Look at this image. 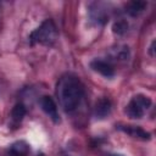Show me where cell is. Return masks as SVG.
Here are the masks:
<instances>
[{
  "label": "cell",
  "mask_w": 156,
  "mask_h": 156,
  "mask_svg": "<svg viewBox=\"0 0 156 156\" xmlns=\"http://www.w3.org/2000/svg\"><path fill=\"white\" fill-rule=\"evenodd\" d=\"M27 113V108L23 104H16L13 107H12V111H11V117L15 122H21L23 119V117L26 116Z\"/></svg>",
  "instance_id": "8fae6325"
},
{
  "label": "cell",
  "mask_w": 156,
  "mask_h": 156,
  "mask_svg": "<svg viewBox=\"0 0 156 156\" xmlns=\"http://www.w3.org/2000/svg\"><path fill=\"white\" fill-rule=\"evenodd\" d=\"M28 152H29V145L23 140L15 141L9 147V154L11 156H27Z\"/></svg>",
  "instance_id": "9c48e42d"
},
{
  "label": "cell",
  "mask_w": 156,
  "mask_h": 156,
  "mask_svg": "<svg viewBox=\"0 0 156 156\" xmlns=\"http://www.w3.org/2000/svg\"><path fill=\"white\" fill-rule=\"evenodd\" d=\"M154 48H155V40H154V41L151 43V46H150V50H149V51H150V55H151V56H154Z\"/></svg>",
  "instance_id": "4fadbf2b"
},
{
  "label": "cell",
  "mask_w": 156,
  "mask_h": 156,
  "mask_svg": "<svg viewBox=\"0 0 156 156\" xmlns=\"http://www.w3.org/2000/svg\"><path fill=\"white\" fill-rule=\"evenodd\" d=\"M146 7V2L145 1H140V0H136V1H130L127 4L126 6V12L130 16H138L139 13H141Z\"/></svg>",
  "instance_id": "30bf717a"
},
{
  "label": "cell",
  "mask_w": 156,
  "mask_h": 156,
  "mask_svg": "<svg viewBox=\"0 0 156 156\" xmlns=\"http://www.w3.org/2000/svg\"><path fill=\"white\" fill-rule=\"evenodd\" d=\"M40 107L41 110L52 119L54 123H58L60 122V116H58V111H57V105L55 104L54 99L51 96L44 95L40 99Z\"/></svg>",
  "instance_id": "277c9868"
},
{
  "label": "cell",
  "mask_w": 156,
  "mask_h": 156,
  "mask_svg": "<svg viewBox=\"0 0 156 156\" xmlns=\"http://www.w3.org/2000/svg\"><path fill=\"white\" fill-rule=\"evenodd\" d=\"M90 17L93 21H95L98 24H104L108 21V13L105 7V4L102 2H95L90 7Z\"/></svg>",
  "instance_id": "5b68a950"
},
{
  "label": "cell",
  "mask_w": 156,
  "mask_h": 156,
  "mask_svg": "<svg viewBox=\"0 0 156 156\" xmlns=\"http://www.w3.org/2000/svg\"><path fill=\"white\" fill-rule=\"evenodd\" d=\"M112 30L115 34L117 35H123L127 30H128V22L124 21V20H119V21H116L112 26Z\"/></svg>",
  "instance_id": "7c38bea8"
},
{
  "label": "cell",
  "mask_w": 156,
  "mask_h": 156,
  "mask_svg": "<svg viewBox=\"0 0 156 156\" xmlns=\"http://www.w3.org/2000/svg\"><path fill=\"white\" fill-rule=\"evenodd\" d=\"M90 67L100 73L101 76L106 77V78H110V77H113L115 76V68L112 65H110L107 61H104V60H99V58H95L90 62Z\"/></svg>",
  "instance_id": "8992f818"
},
{
  "label": "cell",
  "mask_w": 156,
  "mask_h": 156,
  "mask_svg": "<svg viewBox=\"0 0 156 156\" xmlns=\"http://www.w3.org/2000/svg\"><path fill=\"white\" fill-rule=\"evenodd\" d=\"M108 156H123V155H121V154H110Z\"/></svg>",
  "instance_id": "5bb4252c"
},
{
  "label": "cell",
  "mask_w": 156,
  "mask_h": 156,
  "mask_svg": "<svg viewBox=\"0 0 156 156\" xmlns=\"http://www.w3.org/2000/svg\"><path fill=\"white\" fill-rule=\"evenodd\" d=\"M116 128L118 130H122V132L129 134L130 136L140 139V140H150V138H151L149 132L144 130L143 128H140L138 126H122V124H118V126H116Z\"/></svg>",
  "instance_id": "52a82bcc"
},
{
  "label": "cell",
  "mask_w": 156,
  "mask_h": 156,
  "mask_svg": "<svg viewBox=\"0 0 156 156\" xmlns=\"http://www.w3.org/2000/svg\"><path fill=\"white\" fill-rule=\"evenodd\" d=\"M152 101L150 98L145 96V95H135L129 104L127 105L126 112L130 118H141L145 113V111L151 106Z\"/></svg>",
  "instance_id": "3957f363"
},
{
  "label": "cell",
  "mask_w": 156,
  "mask_h": 156,
  "mask_svg": "<svg viewBox=\"0 0 156 156\" xmlns=\"http://www.w3.org/2000/svg\"><path fill=\"white\" fill-rule=\"evenodd\" d=\"M56 94L65 111L71 112L78 107L84 94V88L78 77L68 73L58 79L56 85Z\"/></svg>",
  "instance_id": "6da1fadb"
},
{
  "label": "cell",
  "mask_w": 156,
  "mask_h": 156,
  "mask_svg": "<svg viewBox=\"0 0 156 156\" xmlns=\"http://www.w3.org/2000/svg\"><path fill=\"white\" fill-rule=\"evenodd\" d=\"M57 37V29L55 23L51 20L44 21L40 27H38L35 30H33L29 35V41L30 44H43V45H50L55 41Z\"/></svg>",
  "instance_id": "7a4b0ae2"
},
{
  "label": "cell",
  "mask_w": 156,
  "mask_h": 156,
  "mask_svg": "<svg viewBox=\"0 0 156 156\" xmlns=\"http://www.w3.org/2000/svg\"><path fill=\"white\" fill-rule=\"evenodd\" d=\"M111 112V101L107 98H100L96 102H95V107H94V113L96 116V118H105L110 115Z\"/></svg>",
  "instance_id": "ba28073f"
}]
</instances>
